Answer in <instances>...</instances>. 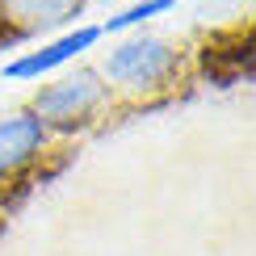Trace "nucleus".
Returning <instances> with one entry per match:
<instances>
[{
  "label": "nucleus",
  "mask_w": 256,
  "mask_h": 256,
  "mask_svg": "<svg viewBox=\"0 0 256 256\" xmlns=\"http://www.w3.org/2000/svg\"><path fill=\"white\" fill-rule=\"evenodd\" d=\"M84 0H0V21H17V34L63 26L80 13Z\"/></svg>",
  "instance_id": "obj_5"
},
{
  "label": "nucleus",
  "mask_w": 256,
  "mask_h": 256,
  "mask_svg": "<svg viewBox=\"0 0 256 256\" xmlns=\"http://www.w3.org/2000/svg\"><path fill=\"white\" fill-rule=\"evenodd\" d=\"M110 101V84H101V76L92 68H80L76 76H63L59 84H46V88L34 97V118L46 126V130H76Z\"/></svg>",
  "instance_id": "obj_2"
},
{
  "label": "nucleus",
  "mask_w": 256,
  "mask_h": 256,
  "mask_svg": "<svg viewBox=\"0 0 256 256\" xmlns=\"http://www.w3.org/2000/svg\"><path fill=\"white\" fill-rule=\"evenodd\" d=\"M176 72H180V50L168 46L164 38H152V34L118 42L110 50V59H105V76L126 92L164 88V84L176 80Z\"/></svg>",
  "instance_id": "obj_1"
},
{
  "label": "nucleus",
  "mask_w": 256,
  "mask_h": 256,
  "mask_svg": "<svg viewBox=\"0 0 256 256\" xmlns=\"http://www.w3.org/2000/svg\"><path fill=\"white\" fill-rule=\"evenodd\" d=\"M97 38H101V26H76V30H68L63 38H55V42H46V46L26 50L21 59H13L4 68V76L8 80H38V76H46V72L63 68V63L80 59L84 50H92Z\"/></svg>",
  "instance_id": "obj_3"
},
{
  "label": "nucleus",
  "mask_w": 256,
  "mask_h": 256,
  "mask_svg": "<svg viewBox=\"0 0 256 256\" xmlns=\"http://www.w3.org/2000/svg\"><path fill=\"white\" fill-rule=\"evenodd\" d=\"M46 138H50V130L30 110L13 114V118H0V180H13L26 172L42 156Z\"/></svg>",
  "instance_id": "obj_4"
},
{
  "label": "nucleus",
  "mask_w": 256,
  "mask_h": 256,
  "mask_svg": "<svg viewBox=\"0 0 256 256\" xmlns=\"http://www.w3.org/2000/svg\"><path fill=\"white\" fill-rule=\"evenodd\" d=\"M176 0H143V4H130V8H122L118 17H110L101 26V34H122V30H134V26H143V21H152L160 13H168Z\"/></svg>",
  "instance_id": "obj_6"
}]
</instances>
